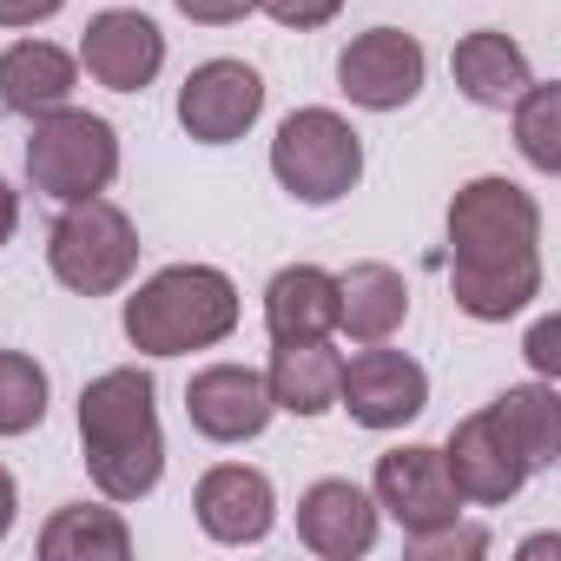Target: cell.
<instances>
[{"label":"cell","mask_w":561,"mask_h":561,"mask_svg":"<svg viewBox=\"0 0 561 561\" xmlns=\"http://www.w3.org/2000/svg\"><path fill=\"white\" fill-rule=\"evenodd\" d=\"M403 324H410V285L397 264L364 257V264L337 271V331L351 344H390Z\"/></svg>","instance_id":"18"},{"label":"cell","mask_w":561,"mask_h":561,"mask_svg":"<svg viewBox=\"0 0 561 561\" xmlns=\"http://www.w3.org/2000/svg\"><path fill=\"white\" fill-rule=\"evenodd\" d=\"M172 8L192 21V27H238L257 14V0H172Z\"/></svg>","instance_id":"28"},{"label":"cell","mask_w":561,"mask_h":561,"mask_svg":"<svg viewBox=\"0 0 561 561\" xmlns=\"http://www.w3.org/2000/svg\"><path fill=\"white\" fill-rule=\"evenodd\" d=\"M54 14H67V0H0V27H47Z\"/></svg>","instance_id":"29"},{"label":"cell","mask_w":561,"mask_h":561,"mask_svg":"<svg viewBox=\"0 0 561 561\" xmlns=\"http://www.w3.org/2000/svg\"><path fill=\"white\" fill-rule=\"evenodd\" d=\"M449 298L476 324H508L541 298V205L502 172H476L449 198Z\"/></svg>","instance_id":"1"},{"label":"cell","mask_w":561,"mask_h":561,"mask_svg":"<svg viewBox=\"0 0 561 561\" xmlns=\"http://www.w3.org/2000/svg\"><path fill=\"white\" fill-rule=\"evenodd\" d=\"M489 416L502 423V436L522 449L528 469L561 462V390H554L548 377H535V383H508V390L489 403Z\"/></svg>","instance_id":"22"},{"label":"cell","mask_w":561,"mask_h":561,"mask_svg":"<svg viewBox=\"0 0 561 561\" xmlns=\"http://www.w3.org/2000/svg\"><path fill=\"white\" fill-rule=\"evenodd\" d=\"M14 515H21V489H14V476L0 469V541L14 535Z\"/></svg>","instance_id":"31"},{"label":"cell","mask_w":561,"mask_h":561,"mask_svg":"<svg viewBox=\"0 0 561 561\" xmlns=\"http://www.w3.org/2000/svg\"><path fill=\"white\" fill-rule=\"evenodd\" d=\"M27 185L54 205L73 198H100L119 179V133L113 119L87 113V106H54L41 119H27Z\"/></svg>","instance_id":"6"},{"label":"cell","mask_w":561,"mask_h":561,"mask_svg":"<svg viewBox=\"0 0 561 561\" xmlns=\"http://www.w3.org/2000/svg\"><path fill=\"white\" fill-rule=\"evenodd\" d=\"M449 80H456V93H462L469 106L508 113V106L522 100V87L535 80V67H528L522 41H508L502 27H476V34H462V41L449 47Z\"/></svg>","instance_id":"16"},{"label":"cell","mask_w":561,"mask_h":561,"mask_svg":"<svg viewBox=\"0 0 561 561\" xmlns=\"http://www.w3.org/2000/svg\"><path fill=\"white\" fill-rule=\"evenodd\" d=\"M257 14H271L277 27H291V34H311V27H331L344 14V0H257Z\"/></svg>","instance_id":"26"},{"label":"cell","mask_w":561,"mask_h":561,"mask_svg":"<svg viewBox=\"0 0 561 561\" xmlns=\"http://www.w3.org/2000/svg\"><path fill=\"white\" fill-rule=\"evenodd\" d=\"M522 357H528V370L535 377H561V318H535V331H528V344H522Z\"/></svg>","instance_id":"27"},{"label":"cell","mask_w":561,"mask_h":561,"mask_svg":"<svg viewBox=\"0 0 561 561\" xmlns=\"http://www.w3.org/2000/svg\"><path fill=\"white\" fill-rule=\"evenodd\" d=\"M337 377H344V351L331 337H311V344H271V364H264V383H271V403L285 416H331L337 410Z\"/></svg>","instance_id":"20"},{"label":"cell","mask_w":561,"mask_h":561,"mask_svg":"<svg viewBox=\"0 0 561 561\" xmlns=\"http://www.w3.org/2000/svg\"><path fill=\"white\" fill-rule=\"evenodd\" d=\"M264 331H271V344L337 337V271H324V264L271 271V285H264Z\"/></svg>","instance_id":"17"},{"label":"cell","mask_w":561,"mask_h":561,"mask_svg":"<svg viewBox=\"0 0 561 561\" xmlns=\"http://www.w3.org/2000/svg\"><path fill=\"white\" fill-rule=\"evenodd\" d=\"M271 179L298 205L324 211L364 185V133L337 106H298L271 133Z\"/></svg>","instance_id":"5"},{"label":"cell","mask_w":561,"mask_h":561,"mask_svg":"<svg viewBox=\"0 0 561 561\" xmlns=\"http://www.w3.org/2000/svg\"><path fill=\"white\" fill-rule=\"evenodd\" d=\"M337 410H351L357 430H403L430 410V370L410 357V351H390V344H364L357 357H344V377H337Z\"/></svg>","instance_id":"9"},{"label":"cell","mask_w":561,"mask_h":561,"mask_svg":"<svg viewBox=\"0 0 561 561\" xmlns=\"http://www.w3.org/2000/svg\"><path fill=\"white\" fill-rule=\"evenodd\" d=\"M80 67L106 93H146L165 73V34L139 8H100L80 34Z\"/></svg>","instance_id":"12"},{"label":"cell","mask_w":561,"mask_h":561,"mask_svg":"<svg viewBox=\"0 0 561 561\" xmlns=\"http://www.w3.org/2000/svg\"><path fill=\"white\" fill-rule=\"evenodd\" d=\"M41 561H126L133 554V528L119 515V502H67L47 515L41 528Z\"/></svg>","instance_id":"21"},{"label":"cell","mask_w":561,"mask_h":561,"mask_svg":"<svg viewBox=\"0 0 561 561\" xmlns=\"http://www.w3.org/2000/svg\"><path fill=\"white\" fill-rule=\"evenodd\" d=\"M410 554L416 561H476V554H489V528H476V522H449V528H436V535H416L410 541Z\"/></svg>","instance_id":"25"},{"label":"cell","mask_w":561,"mask_h":561,"mask_svg":"<svg viewBox=\"0 0 561 561\" xmlns=\"http://www.w3.org/2000/svg\"><path fill=\"white\" fill-rule=\"evenodd\" d=\"M443 462H449V482L462 489V502H476V508H502V502H515V495L528 489V476H535V469L522 462V449L502 436V423L489 416V403L469 410V416L449 430Z\"/></svg>","instance_id":"13"},{"label":"cell","mask_w":561,"mask_h":561,"mask_svg":"<svg viewBox=\"0 0 561 561\" xmlns=\"http://www.w3.org/2000/svg\"><path fill=\"white\" fill-rule=\"evenodd\" d=\"M172 113H179L185 139H198V146H238L257 126V113H264V73L251 60H231V54L198 60L185 73Z\"/></svg>","instance_id":"10"},{"label":"cell","mask_w":561,"mask_h":561,"mask_svg":"<svg viewBox=\"0 0 561 561\" xmlns=\"http://www.w3.org/2000/svg\"><path fill=\"white\" fill-rule=\"evenodd\" d=\"M244 318L231 271L218 264H165L119 305V331L139 357H192L218 351Z\"/></svg>","instance_id":"3"},{"label":"cell","mask_w":561,"mask_h":561,"mask_svg":"<svg viewBox=\"0 0 561 561\" xmlns=\"http://www.w3.org/2000/svg\"><path fill=\"white\" fill-rule=\"evenodd\" d=\"M192 515L218 548H257L277 528V489L251 462H211L192 489Z\"/></svg>","instance_id":"14"},{"label":"cell","mask_w":561,"mask_h":561,"mask_svg":"<svg viewBox=\"0 0 561 561\" xmlns=\"http://www.w3.org/2000/svg\"><path fill=\"white\" fill-rule=\"evenodd\" d=\"M430 80V54L416 34L403 27H370V34H351L344 54H337V93L357 106V113H403L416 106Z\"/></svg>","instance_id":"8"},{"label":"cell","mask_w":561,"mask_h":561,"mask_svg":"<svg viewBox=\"0 0 561 561\" xmlns=\"http://www.w3.org/2000/svg\"><path fill=\"white\" fill-rule=\"evenodd\" d=\"M377 535H383V508H377V495H370L364 482L324 476V482H311V489L298 495V541H305L311 554H324V561H357V554L377 548Z\"/></svg>","instance_id":"15"},{"label":"cell","mask_w":561,"mask_h":561,"mask_svg":"<svg viewBox=\"0 0 561 561\" xmlns=\"http://www.w3.org/2000/svg\"><path fill=\"white\" fill-rule=\"evenodd\" d=\"M14 231H21V192H14V179H0V251L14 244Z\"/></svg>","instance_id":"30"},{"label":"cell","mask_w":561,"mask_h":561,"mask_svg":"<svg viewBox=\"0 0 561 561\" xmlns=\"http://www.w3.org/2000/svg\"><path fill=\"white\" fill-rule=\"evenodd\" d=\"M47 271H54V285L73 291V298L126 291L133 271H139V225H133V211L113 205L106 192L60 205V218L47 231Z\"/></svg>","instance_id":"4"},{"label":"cell","mask_w":561,"mask_h":561,"mask_svg":"<svg viewBox=\"0 0 561 561\" xmlns=\"http://www.w3.org/2000/svg\"><path fill=\"white\" fill-rule=\"evenodd\" d=\"M508 119H515L522 159H528L541 179H554V172H561V87H554V80H528L522 100L508 106Z\"/></svg>","instance_id":"24"},{"label":"cell","mask_w":561,"mask_h":561,"mask_svg":"<svg viewBox=\"0 0 561 561\" xmlns=\"http://www.w3.org/2000/svg\"><path fill=\"white\" fill-rule=\"evenodd\" d=\"M54 377L34 351H0V436H34L47 423Z\"/></svg>","instance_id":"23"},{"label":"cell","mask_w":561,"mask_h":561,"mask_svg":"<svg viewBox=\"0 0 561 561\" xmlns=\"http://www.w3.org/2000/svg\"><path fill=\"white\" fill-rule=\"evenodd\" d=\"M80 87V54L54 47V41H14L0 54V106L14 119H41L54 106H73Z\"/></svg>","instance_id":"19"},{"label":"cell","mask_w":561,"mask_h":561,"mask_svg":"<svg viewBox=\"0 0 561 561\" xmlns=\"http://www.w3.org/2000/svg\"><path fill=\"white\" fill-rule=\"evenodd\" d=\"M271 416H277L271 383H264V370H251V364H205V370H192V383H185V423H192L205 443H218V449L257 443V436L271 430Z\"/></svg>","instance_id":"11"},{"label":"cell","mask_w":561,"mask_h":561,"mask_svg":"<svg viewBox=\"0 0 561 561\" xmlns=\"http://www.w3.org/2000/svg\"><path fill=\"white\" fill-rule=\"evenodd\" d=\"M80 456L106 502H146L165 482L159 383L139 364H113L80 390Z\"/></svg>","instance_id":"2"},{"label":"cell","mask_w":561,"mask_h":561,"mask_svg":"<svg viewBox=\"0 0 561 561\" xmlns=\"http://www.w3.org/2000/svg\"><path fill=\"white\" fill-rule=\"evenodd\" d=\"M370 495L403 528V541L436 535V528H449L469 508L462 489L449 482V462H443L436 443H397V449H383L377 456V476H370Z\"/></svg>","instance_id":"7"}]
</instances>
